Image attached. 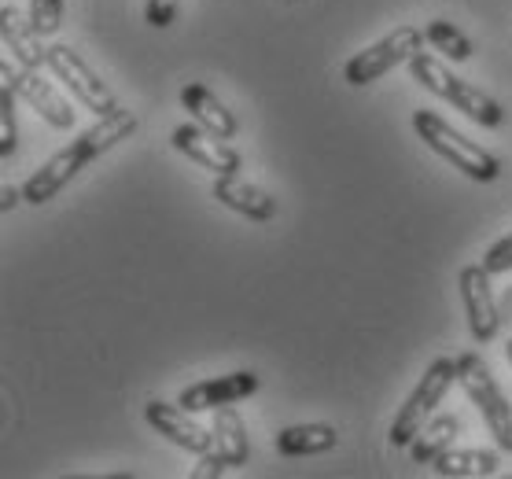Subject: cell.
Listing matches in <instances>:
<instances>
[{
  "instance_id": "obj_24",
  "label": "cell",
  "mask_w": 512,
  "mask_h": 479,
  "mask_svg": "<svg viewBox=\"0 0 512 479\" xmlns=\"http://www.w3.org/2000/svg\"><path fill=\"white\" fill-rule=\"evenodd\" d=\"M177 4H181V0H148V8H144V15H148V26H155V30H166V26L174 23Z\"/></svg>"
},
{
  "instance_id": "obj_17",
  "label": "cell",
  "mask_w": 512,
  "mask_h": 479,
  "mask_svg": "<svg viewBox=\"0 0 512 479\" xmlns=\"http://www.w3.org/2000/svg\"><path fill=\"white\" fill-rule=\"evenodd\" d=\"M339 432L332 424H291L284 432H277V454L284 457H310V454H328L336 450Z\"/></svg>"
},
{
  "instance_id": "obj_5",
  "label": "cell",
  "mask_w": 512,
  "mask_h": 479,
  "mask_svg": "<svg viewBox=\"0 0 512 479\" xmlns=\"http://www.w3.org/2000/svg\"><path fill=\"white\" fill-rule=\"evenodd\" d=\"M457 384L465 387V395L472 398V406L483 413V424L490 428V435L498 439L501 450L512 454V402L505 398V391L498 387L494 373L487 369V362L476 351L457 354Z\"/></svg>"
},
{
  "instance_id": "obj_4",
  "label": "cell",
  "mask_w": 512,
  "mask_h": 479,
  "mask_svg": "<svg viewBox=\"0 0 512 479\" xmlns=\"http://www.w3.org/2000/svg\"><path fill=\"white\" fill-rule=\"evenodd\" d=\"M457 380V358H435V362L424 369V376L417 380V387H413V395L402 402V409L395 413V421H391V432H387V439H391V446L395 450H409V443L420 435V428L431 421V413H435V406L446 398V391L454 387Z\"/></svg>"
},
{
  "instance_id": "obj_26",
  "label": "cell",
  "mask_w": 512,
  "mask_h": 479,
  "mask_svg": "<svg viewBox=\"0 0 512 479\" xmlns=\"http://www.w3.org/2000/svg\"><path fill=\"white\" fill-rule=\"evenodd\" d=\"M19 199H23V192H19V188H12V185H4V199H0V211L8 214L15 207V203H19Z\"/></svg>"
},
{
  "instance_id": "obj_1",
  "label": "cell",
  "mask_w": 512,
  "mask_h": 479,
  "mask_svg": "<svg viewBox=\"0 0 512 479\" xmlns=\"http://www.w3.org/2000/svg\"><path fill=\"white\" fill-rule=\"evenodd\" d=\"M133 129H137V115L126 111V107H118L115 115L96 118L93 126L85 129V133H78L63 152L52 155V159H48V163L41 166L30 181H26L23 199L26 203H34V207H41V203H48V199H56L59 192L74 181V177L82 174L85 166L93 163L96 155L111 152L118 141H126Z\"/></svg>"
},
{
  "instance_id": "obj_21",
  "label": "cell",
  "mask_w": 512,
  "mask_h": 479,
  "mask_svg": "<svg viewBox=\"0 0 512 479\" xmlns=\"http://www.w3.org/2000/svg\"><path fill=\"white\" fill-rule=\"evenodd\" d=\"M15 85L8 74H0V159L8 163L19 148V129H15Z\"/></svg>"
},
{
  "instance_id": "obj_14",
  "label": "cell",
  "mask_w": 512,
  "mask_h": 479,
  "mask_svg": "<svg viewBox=\"0 0 512 479\" xmlns=\"http://www.w3.org/2000/svg\"><path fill=\"white\" fill-rule=\"evenodd\" d=\"M214 199L229 211L244 214L247 222H273L277 218V199L269 196L266 188L244 181L240 174L214 177Z\"/></svg>"
},
{
  "instance_id": "obj_6",
  "label": "cell",
  "mask_w": 512,
  "mask_h": 479,
  "mask_svg": "<svg viewBox=\"0 0 512 479\" xmlns=\"http://www.w3.org/2000/svg\"><path fill=\"white\" fill-rule=\"evenodd\" d=\"M424 30L417 26H398L391 30L387 37H380L376 45H369L365 52L347 59V67H343V82L354 85V89H365V85L380 82L384 74H391L395 67L409 63V59L417 56L420 48H424Z\"/></svg>"
},
{
  "instance_id": "obj_12",
  "label": "cell",
  "mask_w": 512,
  "mask_h": 479,
  "mask_svg": "<svg viewBox=\"0 0 512 479\" xmlns=\"http://www.w3.org/2000/svg\"><path fill=\"white\" fill-rule=\"evenodd\" d=\"M255 391H258V373L240 369V373L188 384L185 391L177 395V402H181L188 413H210V409H218V406H233V402H240V398H251Z\"/></svg>"
},
{
  "instance_id": "obj_18",
  "label": "cell",
  "mask_w": 512,
  "mask_h": 479,
  "mask_svg": "<svg viewBox=\"0 0 512 479\" xmlns=\"http://www.w3.org/2000/svg\"><path fill=\"white\" fill-rule=\"evenodd\" d=\"M498 465L501 457L494 450H457V446H450L446 454H439L431 461L435 476L443 479H483V476H494Z\"/></svg>"
},
{
  "instance_id": "obj_10",
  "label": "cell",
  "mask_w": 512,
  "mask_h": 479,
  "mask_svg": "<svg viewBox=\"0 0 512 479\" xmlns=\"http://www.w3.org/2000/svg\"><path fill=\"white\" fill-rule=\"evenodd\" d=\"M174 148L181 155H188L192 163H199L203 170H210L214 177H225V174H240V152H233L229 144H222V137H214L207 129L199 126V122H185V126L174 129Z\"/></svg>"
},
{
  "instance_id": "obj_2",
  "label": "cell",
  "mask_w": 512,
  "mask_h": 479,
  "mask_svg": "<svg viewBox=\"0 0 512 479\" xmlns=\"http://www.w3.org/2000/svg\"><path fill=\"white\" fill-rule=\"evenodd\" d=\"M409 74H413V82H420L428 93H435L439 100H446L454 111L468 115L476 126L498 129L501 122H505V111H501V104L494 100V96H487L479 85L465 82V78H457L446 63H439V59L431 56V52H424V48L409 59Z\"/></svg>"
},
{
  "instance_id": "obj_28",
  "label": "cell",
  "mask_w": 512,
  "mask_h": 479,
  "mask_svg": "<svg viewBox=\"0 0 512 479\" xmlns=\"http://www.w3.org/2000/svg\"><path fill=\"white\" fill-rule=\"evenodd\" d=\"M505 358H509V365H512V339L505 343Z\"/></svg>"
},
{
  "instance_id": "obj_22",
  "label": "cell",
  "mask_w": 512,
  "mask_h": 479,
  "mask_svg": "<svg viewBox=\"0 0 512 479\" xmlns=\"http://www.w3.org/2000/svg\"><path fill=\"white\" fill-rule=\"evenodd\" d=\"M30 23L41 37H52L63 26V0H30Z\"/></svg>"
},
{
  "instance_id": "obj_15",
  "label": "cell",
  "mask_w": 512,
  "mask_h": 479,
  "mask_svg": "<svg viewBox=\"0 0 512 479\" xmlns=\"http://www.w3.org/2000/svg\"><path fill=\"white\" fill-rule=\"evenodd\" d=\"M181 104H185V111L192 115V122H199L207 133L222 137V141H233L236 137L240 122H236V115L222 104V100H218V96L210 93L207 85L188 82L185 89H181Z\"/></svg>"
},
{
  "instance_id": "obj_8",
  "label": "cell",
  "mask_w": 512,
  "mask_h": 479,
  "mask_svg": "<svg viewBox=\"0 0 512 479\" xmlns=\"http://www.w3.org/2000/svg\"><path fill=\"white\" fill-rule=\"evenodd\" d=\"M457 288H461V299H465L472 339H476V343H490L501 328V310H498L494 292H490L487 266H465L461 269V277H457Z\"/></svg>"
},
{
  "instance_id": "obj_13",
  "label": "cell",
  "mask_w": 512,
  "mask_h": 479,
  "mask_svg": "<svg viewBox=\"0 0 512 479\" xmlns=\"http://www.w3.org/2000/svg\"><path fill=\"white\" fill-rule=\"evenodd\" d=\"M0 41H4V52H12V59L19 67H30V71H48V48L41 45L45 37L37 34L30 15H23L15 4H4L0 8Z\"/></svg>"
},
{
  "instance_id": "obj_27",
  "label": "cell",
  "mask_w": 512,
  "mask_h": 479,
  "mask_svg": "<svg viewBox=\"0 0 512 479\" xmlns=\"http://www.w3.org/2000/svg\"><path fill=\"white\" fill-rule=\"evenodd\" d=\"M498 310H501V321H505V317H512V288L505 292V299L498 303Z\"/></svg>"
},
{
  "instance_id": "obj_20",
  "label": "cell",
  "mask_w": 512,
  "mask_h": 479,
  "mask_svg": "<svg viewBox=\"0 0 512 479\" xmlns=\"http://www.w3.org/2000/svg\"><path fill=\"white\" fill-rule=\"evenodd\" d=\"M424 37H428V45L435 52H443L446 59H454V63H465L472 59V41H468L454 23H446V19H431L424 26Z\"/></svg>"
},
{
  "instance_id": "obj_11",
  "label": "cell",
  "mask_w": 512,
  "mask_h": 479,
  "mask_svg": "<svg viewBox=\"0 0 512 479\" xmlns=\"http://www.w3.org/2000/svg\"><path fill=\"white\" fill-rule=\"evenodd\" d=\"M144 417H148V424H152L155 432L166 435V439L174 446H181V450H192V454H210V450H214V432L192 421L181 402L170 406L163 398H152V402L144 406Z\"/></svg>"
},
{
  "instance_id": "obj_16",
  "label": "cell",
  "mask_w": 512,
  "mask_h": 479,
  "mask_svg": "<svg viewBox=\"0 0 512 479\" xmlns=\"http://www.w3.org/2000/svg\"><path fill=\"white\" fill-rule=\"evenodd\" d=\"M210 432H214V450L229 461V468L247 465L251 457V443H247V428L240 421V413L233 406L210 409Z\"/></svg>"
},
{
  "instance_id": "obj_23",
  "label": "cell",
  "mask_w": 512,
  "mask_h": 479,
  "mask_svg": "<svg viewBox=\"0 0 512 479\" xmlns=\"http://www.w3.org/2000/svg\"><path fill=\"white\" fill-rule=\"evenodd\" d=\"M483 266H487L490 277H494V273H509V269H512V233L501 236L498 244L490 247L487 258H483Z\"/></svg>"
},
{
  "instance_id": "obj_9",
  "label": "cell",
  "mask_w": 512,
  "mask_h": 479,
  "mask_svg": "<svg viewBox=\"0 0 512 479\" xmlns=\"http://www.w3.org/2000/svg\"><path fill=\"white\" fill-rule=\"evenodd\" d=\"M0 74H8V78H12L15 93L23 96L26 104L34 107L48 126H56V129L74 126V107H70V100H67V96H59V89L52 82H45V78H41V71H30V67H12V63L4 59V63H0Z\"/></svg>"
},
{
  "instance_id": "obj_7",
  "label": "cell",
  "mask_w": 512,
  "mask_h": 479,
  "mask_svg": "<svg viewBox=\"0 0 512 479\" xmlns=\"http://www.w3.org/2000/svg\"><path fill=\"white\" fill-rule=\"evenodd\" d=\"M48 71L56 74L59 82L70 89V96H74L85 111H93L96 118L115 115L118 111V96L111 93V85L100 82V74L85 63L78 48H70V45L48 48Z\"/></svg>"
},
{
  "instance_id": "obj_3",
  "label": "cell",
  "mask_w": 512,
  "mask_h": 479,
  "mask_svg": "<svg viewBox=\"0 0 512 479\" xmlns=\"http://www.w3.org/2000/svg\"><path fill=\"white\" fill-rule=\"evenodd\" d=\"M413 129H417V137L428 144L439 159H446L454 170H461V174L479 181V185H487V181H494V177L501 174L498 155H490L487 148H479L476 141H468L461 129H454L443 115H435L428 107L413 111Z\"/></svg>"
},
{
  "instance_id": "obj_19",
  "label": "cell",
  "mask_w": 512,
  "mask_h": 479,
  "mask_svg": "<svg viewBox=\"0 0 512 479\" xmlns=\"http://www.w3.org/2000/svg\"><path fill=\"white\" fill-rule=\"evenodd\" d=\"M457 435H461V421L450 417V413H439V417H431L420 435L409 443V457L417 461V465H431L439 454H446L450 446L457 443Z\"/></svg>"
},
{
  "instance_id": "obj_25",
  "label": "cell",
  "mask_w": 512,
  "mask_h": 479,
  "mask_svg": "<svg viewBox=\"0 0 512 479\" xmlns=\"http://www.w3.org/2000/svg\"><path fill=\"white\" fill-rule=\"evenodd\" d=\"M225 468H229V461H225L218 450H210V454H199V465L192 468V476H196V479H210V476H222Z\"/></svg>"
}]
</instances>
